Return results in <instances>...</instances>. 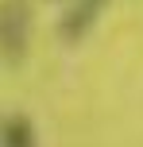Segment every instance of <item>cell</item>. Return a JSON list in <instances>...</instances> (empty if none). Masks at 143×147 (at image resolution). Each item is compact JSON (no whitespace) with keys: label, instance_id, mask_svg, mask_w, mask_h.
Listing matches in <instances>:
<instances>
[{"label":"cell","instance_id":"1","mask_svg":"<svg viewBox=\"0 0 143 147\" xmlns=\"http://www.w3.org/2000/svg\"><path fill=\"white\" fill-rule=\"evenodd\" d=\"M4 140H8L4 147H35V132H31V124L23 116H12L4 124Z\"/></svg>","mask_w":143,"mask_h":147}]
</instances>
